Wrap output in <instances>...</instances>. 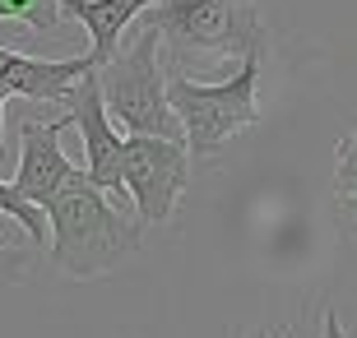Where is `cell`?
Returning <instances> with one entry per match:
<instances>
[{"label": "cell", "instance_id": "1", "mask_svg": "<svg viewBox=\"0 0 357 338\" xmlns=\"http://www.w3.org/2000/svg\"><path fill=\"white\" fill-rule=\"evenodd\" d=\"M42 218H47L52 260L70 278H102V273L121 269L144 236V222H130L116 204H107L102 190L84 181V167L42 204Z\"/></svg>", "mask_w": 357, "mask_h": 338}, {"label": "cell", "instance_id": "2", "mask_svg": "<svg viewBox=\"0 0 357 338\" xmlns=\"http://www.w3.org/2000/svg\"><path fill=\"white\" fill-rule=\"evenodd\" d=\"M260 61L265 52L241 56V70L223 84H199L190 75L167 79V102L181 121L190 158H213L227 139H237L260 121Z\"/></svg>", "mask_w": 357, "mask_h": 338}, {"label": "cell", "instance_id": "3", "mask_svg": "<svg viewBox=\"0 0 357 338\" xmlns=\"http://www.w3.org/2000/svg\"><path fill=\"white\" fill-rule=\"evenodd\" d=\"M98 89H102L107 116L121 121L126 135H158V139H181V121L167 102V75H162V38L153 28H139V38L126 52H112L102 66H93Z\"/></svg>", "mask_w": 357, "mask_h": 338}, {"label": "cell", "instance_id": "4", "mask_svg": "<svg viewBox=\"0 0 357 338\" xmlns=\"http://www.w3.org/2000/svg\"><path fill=\"white\" fill-rule=\"evenodd\" d=\"M139 19L176 56L181 52H218V56L265 52V28H260L255 0H153Z\"/></svg>", "mask_w": 357, "mask_h": 338}, {"label": "cell", "instance_id": "5", "mask_svg": "<svg viewBox=\"0 0 357 338\" xmlns=\"http://www.w3.org/2000/svg\"><path fill=\"white\" fill-rule=\"evenodd\" d=\"M190 162L181 139H158V135H126L121 148V185L130 195L135 213L144 227L167 222L190 190Z\"/></svg>", "mask_w": 357, "mask_h": 338}, {"label": "cell", "instance_id": "6", "mask_svg": "<svg viewBox=\"0 0 357 338\" xmlns=\"http://www.w3.org/2000/svg\"><path fill=\"white\" fill-rule=\"evenodd\" d=\"M70 102V125H79L84 139V181L102 195H126L121 185V148H126V135L116 130V121L107 116L102 89H98V75H79L66 93Z\"/></svg>", "mask_w": 357, "mask_h": 338}, {"label": "cell", "instance_id": "7", "mask_svg": "<svg viewBox=\"0 0 357 338\" xmlns=\"http://www.w3.org/2000/svg\"><path fill=\"white\" fill-rule=\"evenodd\" d=\"M70 130V112L56 121H19V167H14V190L28 199V204H47V199L61 190V185L75 176V162L61 148V135Z\"/></svg>", "mask_w": 357, "mask_h": 338}, {"label": "cell", "instance_id": "8", "mask_svg": "<svg viewBox=\"0 0 357 338\" xmlns=\"http://www.w3.org/2000/svg\"><path fill=\"white\" fill-rule=\"evenodd\" d=\"M93 61L89 56H24V52H5L0 47V89L19 93V98H33V102H66L70 84L79 75H89Z\"/></svg>", "mask_w": 357, "mask_h": 338}, {"label": "cell", "instance_id": "9", "mask_svg": "<svg viewBox=\"0 0 357 338\" xmlns=\"http://www.w3.org/2000/svg\"><path fill=\"white\" fill-rule=\"evenodd\" d=\"M61 5V19H79L89 28V61L102 66L107 56L121 47V33L139 19V14L153 5V0H56Z\"/></svg>", "mask_w": 357, "mask_h": 338}, {"label": "cell", "instance_id": "10", "mask_svg": "<svg viewBox=\"0 0 357 338\" xmlns=\"http://www.w3.org/2000/svg\"><path fill=\"white\" fill-rule=\"evenodd\" d=\"M0 213H5V218H14L28 236H33V241H47V218H42V208L28 204V199L19 195L10 181H0Z\"/></svg>", "mask_w": 357, "mask_h": 338}, {"label": "cell", "instance_id": "11", "mask_svg": "<svg viewBox=\"0 0 357 338\" xmlns=\"http://www.w3.org/2000/svg\"><path fill=\"white\" fill-rule=\"evenodd\" d=\"M0 19H19L33 33H47L61 24V5L56 0H0Z\"/></svg>", "mask_w": 357, "mask_h": 338}, {"label": "cell", "instance_id": "12", "mask_svg": "<svg viewBox=\"0 0 357 338\" xmlns=\"http://www.w3.org/2000/svg\"><path fill=\"white\" fill-rule=\"evenodd\" d=\"M339 190H357V130L334 148V195Z\"/></svg>", "mask_w": 357, "mask_h": 338}, {"label": "cell", "instance_id": "13", "mask_svg": "<svg viewBox=\"0 0 357 338\" xmlns=\"http://www.w3.org/2000/svg\"><path fill=\"white\" fill-rule=\"evenodd\" d=\"M28 273V255L14 246H0V283H19Z\"/></svg>", "mask_w": 357, "mask_h": 338}, {"label": "cell", "instance_id": "14", "mask_svg": "<svg viewBox=\"0 0 357 338\" xmlns=\"http://www.w3.org/2000/svg\"><path fill=\"white\" fill-rule=\"evenodd\" d=\"M320 338H348L344 325H339V311L334 306H325V320H320Z\"/></svg>", "mask_w": 357, "mask_h": 338}, {"label": "cell", "instance_id": "15", "mask_svg": "<svg viewBox=\"0 0 357 338\" xmlns=\"http://www.w3.org/2000/svg\"><path fill=\"white\" fill-rule=\"evenodd\" d=\"M334 199H339V208H344V213H353V218H357V190H339Z\"/></svg>", "mask_w": 357, "mask_h": 338}, {"label": "cell", "instance_id": "16", "mask_svg": "<svg viewBox=\"0 0 357 338\" xmlns=\"http://www.w3.org/2000/svg\"><path fill=\"white\" fill-rule=\"evenodd\" d=\"M5 98H10V93L0 89V112H5ZM0 162H5V121H0Z\"/></svg>", "mask_w": 357, "mask_h": 338}, {"label": "cell", "instance_id": "17", "mask_svg": "<svg viewBox=\"0 0 357 338\" xmlns=\"http://www.w3.org/2000/svg\"><path fill=\"white\" fill-rule=\"evenodd\" d=\"M251 338H274V334H265V329H255V334H251Z\"/></svg>", "mask_w": 357, "mask_h": 338}]
</instances>
